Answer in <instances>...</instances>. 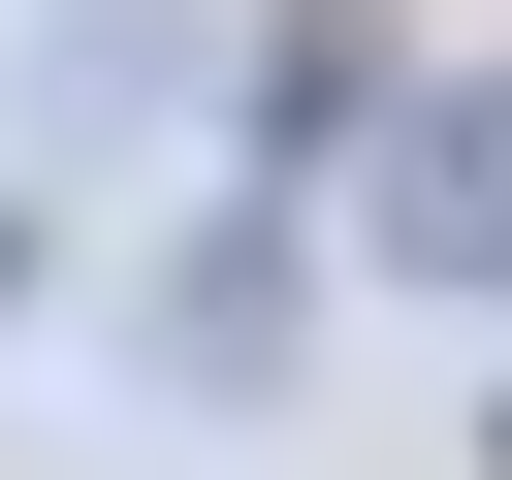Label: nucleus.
I'll return each mask as SVG.
<instances>
[{
    "label": "nucleus",
    "mask_w": 512,
    "mask_h": 480,
    "mask_svg": "<svg viewBox=\"0 0 512 480\" xmlns=\"http://www.w3.org/2000/svg\"><path fill=\"white\" fill-rule=\"evenodd\" d=\"M0 288H32V224H0Z\"/></svg>",
    "instance_id": "obj_4"
},
{
    "label": "nucleus",
    "mask_w": 512,
    "mask_h": 480,
    "mask_svg": "<svg viewBox=\"0 0 512 480\" xmlns=\"http://www.w3.org/2000/svg\"><path fill=\"white\" fill-rule=\"evenodd\" d=\"M384 256H416V288H512V64L384 96Z\"/></svg>",
    "instance_id": "obj_1"
},
{
    "label": "nucleus",
    "mask_w": 512,
    "mask_h": 480,
    "mask_svg": "<svg viewBox=\"0 0 512 480\" xmlns=\"http://www.w3.org/2000/svg\"><path fill=\"white\" fill-rule=\"evenodd\" d=\"M256 320H288V224L224 192V224H192V288H160V352H192V384H256Z\"/></svg>",
    "instance_id": "obj_3"
},
{
    "label": "nucleus",
    "mask_w": 512,
    "mask_h": 480,
    "mask_svg": "<svg viewBox=\"0 0 512 480\" xmlns=\"http://www.w3.org/2000/svg\"><path fill=\"white\" fill-rule=\"evenodd\" d=\"M480 480H512V416H480Z\"/></svg>",
    "instance_id": "obj_5"
},
{
    "label": "nucleus",
    "mask_w": 512,
    "mask_h": 480,
    "mask_svg": "<svg viewBox=\"0 0 512 480\" xmlns=\"http://www.w3.org/2000/svg\"><path fill=\"white\" fill-rule=\"evenodd\" d=\"M384 0H256V192H320V160H384Z\"/></svg>",
    "instance_id": "obj_2"
}]
</instances>
